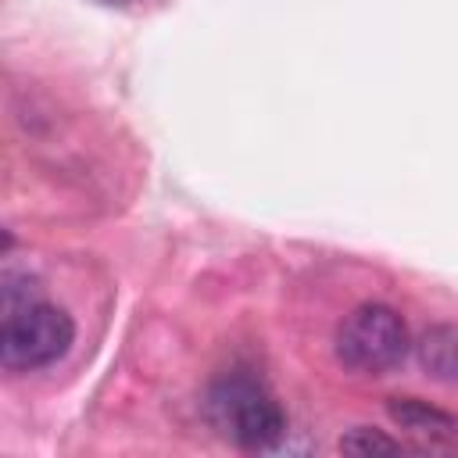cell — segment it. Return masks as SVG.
Segmentation results:
<instances>
[{
	"mask_svg": "<svg viewBox=\"0 0 458 458\" xmlns=\"http://www.w3.org/2000/svg\"><path fill=\"white\" fill-rule=\"evenodd\" d=\"M204 408H208L211 426L225 440L247 451H268L286 433V415L279 401L272 397V390L261 379L243 376V372L215 379Z\"/></svg>",
	"mask_w": 458,
	"mask_h": 458,
	"instance_id": "cell-1",
	"label": "cell"
},
{
	"mask_svg": "<svg viewBox=\"0 0 458 458\" xmlns=\"http://www.w3.org/2000/svg\"><path fill=\"white\" fill-rule=\"evenodd\" d=\"M75 340V322L68 311L43 304L39 297L4 311L0 322V361L11 372H36L68 354Z\"/></svg>",
	"mask_w": 458,
	"mask_h": 458,
	"instance_id": "cell-2",
	"label": "cell"
},
{
	"mask_svg": "<svg viewBox=\"0 0 458 458\" xmlns=\"http://www.w3.org/2000/svg\"><path fill=\"white\" fill-rule=\"evenodd\" d=\"M408 347V326L390 304H358L336 329V358L361 376L397 369Z\"/></svg>",
	"mask_w": 458,
	"mask_h": 458,
	"instance_id": "cell-3",
	"label": "cell"
},
{
	"mask_svg": "<svg viewBox=\"0 0 458 458\" xmlns=\"http://www.w3.org/2000/svg\"><path fill=\"white\" fill-rule=\"evenodd\" d=\"M386 415L394 419L397 429H404L415 447L422 451H458V415L433 408L419 397H390Z\"/></svg>",
	"mask_w": 458,
	"mask_h": 458,
	"instance_id": "cell-4",
	"label": "cell"
},
{
	"mask_svg": "<svg viewBox=\"0 0 458 458\" xmlns=\"http://www.w3.org/2000/svg\"><path fill=\"white\" fill-rule=\"evenodd\" d=\"M415 358L429 379L454 386L458 383V326L454 322L429 326L415 344Z\"/></svg>",
	"mask_w": 458,
	"mask_h": 458,
	"instance_id": "cell-5",
	"label": "cell"
},
{
	"mask_svg": "<svg viewBox=\"0 0 458 458\" xmlns=\"http://www.w3.org/2000/svg\"><path fill=\"white\" fill-rule=\"evenodd\" d=\"M340 451L344 454H358V458H369V454H401V451H415L394 437H386L383 429H372V426H354L340 437Z\"/></svg>",
	"mask_w": 458,
	"mask_h": 458,
	"instance_id": "cell-6",
	"label": "cell"
},
{
	"mask_svg": "<svg viewBox=\"0 0 458 458\" xmlns=\"http://www.w3.org/2000/svg\"><path fill=\"white\" fill-rule=\"evenodd\" d=\"M97 4H104V7H132L140 0H97Z\"/></svg>",
	"mask_w": 458,
	"mask_h": 458,
	"instance_id": "cell-7",
	"label": "cell"
}]
</instances>
